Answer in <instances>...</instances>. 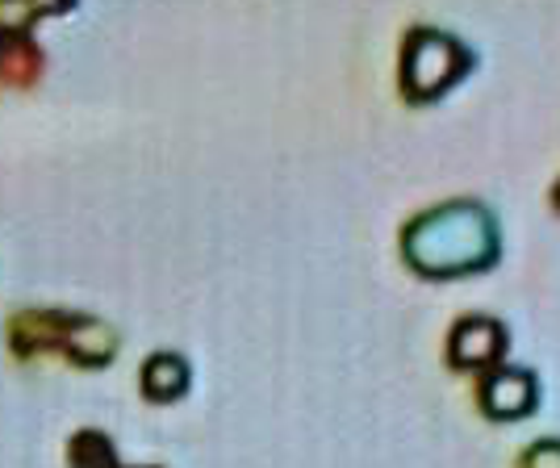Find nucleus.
<instances>
[{
	"mask_svg": "<svg viewBox=\"0 0 560 468\" xmlns=\"http://www.w3.org/2000/svg\"><path fill=\"white\" fill-rule=\"evenodd\" d=\"M401 259L427 277H468L498 259V222L481 201H444L401 226Z\"/></svg>",
	"mask_w": 560,
	"mask_h": 468,
	"instance_id": "f257e3e1",
	"label": "nucleus"
},
{
	"mask_svg": "<svg viewBox=\"0 0 560 468\" xmlns=\"http://www.w3.org/2000/svg\"><path fill=\"white\" fill-rule=\"evenodd\" d=\"M4 335H9V351L22 360L59 351L80 368H105L117 355V330L75 309H22L18 318H9Z\"/></svg>",
	"mask_w": 560,
	"mask_h": 468,
	"instance_id": "f03ea898",
	"label": "nucleus"
},
{
	"mask_svg": "<svg viewBox=\"0 0 560 468\" xmlns=\"http://www.w3.org/2000/svg\"><path fill=\"white\" fill-rule=\"evenodd\" d=\"M468 68H472V50L460 38H452L444 30H431V25H419L401 43L397 89L406 101L427 105V101L444 96L452 84H460Z\"/></svg>",
	"mask_w": 560,
	"mask_h": 468,
	"instance_id": "7ed1b4c3",
	"label": "nucleus"
},
{
	"mask_svg": "<svg viewBox=\"0 0 560 468\" xmlns=\"http://www.w3.org/2000/svg\"><path fill=\"white\" fill-rule=\"evenodd\" d=\"M68 4H0V89H30L47 71V50L34 38V22L63 13Z\"/></svg>",
	"mask_w": 560,
	"mask_h": 468,
	"instance_id": "20e7f679",
	"label": "nucleus"
},
{
	"mask_svg": "<svg viewBox=\"0 0 560 468\" xmlns=\"http://www.w3.org/2000/svg\"><path fill=\"white\" fill-rule=\"evenodd\" d=\"M506 351V327L486 314H468L447 335V360L465 373H490Z\"/></svg>",
	"mask_w": 560,
	"mask_h": 468,
	"instance_id": "39448f33",
	"label": "nucleus"
},
{
	"mask_svg": "<svg viewBox=\"0 0 560 468\" xmlns=\"http://www.w3.org/2000/svg\"><path fill=\"white\" fill-rule=\"evenodd\" d=\"M539 385L527 368H490L481 373V410L493 422L527 419L536 410Z\"/></svg>",
	"mask_w": 560,
	"mask_h": 468,
	"instance_id": "423d86ee",
	"label": "nucleus"
},
{
	"mask_svg": "<svg viewBox=\"0 0 560 468\" xmlns=\"http://www.w3.org/2000/svg\"><path fill=\"white\" fill-rule=\"evenodd\" d=\"M139 385L151 401H176L188 389V364L176 351H155L151 360H142Z\"/></svg>",
	"mask_w": 560,
	"mask_h": 468,
	"instance_id": "0eeeda50",
	"label": "nucleus"
},
{
	"mask_svg": "<svg viewBox=\"0 0 560 468\" xmlns=\"http://www.w3.org/2000/svg\"><path fill=\"white\" fill-rule=\"evenodd\" d=\"M68 465L71 468H121V460H117V452L105 431L84 426V431H75L68 440Z\"/></svg>",
	"mask_w": 560,
	"mask_h": 468,
	"instance_id": "6e6552de",
	"label": "nucleus"
},
{
	"mask_svg": "<svg viewBox=\"0 0 560 468\" xmlns=\"http://www.w3.org/2000/svg\"><path fill=\"white\" fill-rule=\"evenodd\" d=\"M518 468H560V440H539L518 456Z\"/></svg>",
	"mask_w": 560,
	"mask_h": 468,
	"instance_id": "1a4fd4ad",
	"label": "nucleus"
},
{
	"mask_svg": "<svg viewBox=\"0 0 560 468\" xmlns=\"http://www.w3.org/2000/svg\"><path fill=\"white\" fill-rule=\"evenodd\" d=\"M552 197H557V206H560V185H557V192H552Z\"/></svg>",
	"mask_w": 560,
	"mask_h": 468,
	"instance_id": "9d476101",
	"label": "nucleus"
}]
</instances>
